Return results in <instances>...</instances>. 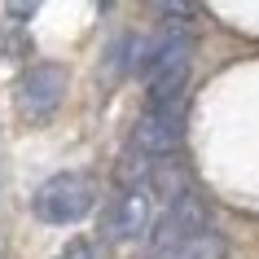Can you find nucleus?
<instances>
[{
	"mask_svg": "<svg viewBox=\"0 0 259 259\" xmlns=\"http://www.w3.org/2000/svg\"><path fill=\"white\" fill-rule=\"evenodd\" d=\"M93 206H97V180L88 171H57L31 198V211L40 224H75Z\"/></svg>",
	"mask_w": 259,
	"mask_h": 259,
	"instance_id": "nucleus-1",
	"label": "nucleus"
},
{
	"mask_svg": "<svg viewBox=\"0 0 259 259\" xmlns=\"http://www.w3.org/2000/svg\"><path fill=\"white\" fill-rule=\"evenodd\" d=\"M66 66H57V62H40V66H31L22 79H18V114L27 123H44L62 106V97H66Z\"/></svg>",
	"mask_w": 259,
	"mask_h": 259,
	"instance_id": "nucleus-2",
	"label": "nucleus"
},
{
	"mask_svg": "<svg viewBox=\"0 0 259 259\" xmlns=\"http://www.w3.org/2000/svg\"><path fill=\"white\" fill-rule=\"evenodd\" d=\"M185 141V119H180L176 106H163V110H145L132 127V150L145 154V158H167V154L180 150Z\"/></svg>",
	"mask_w": 259,
	"mask_h": 259,
	"instance_id": "nucleus-3",
	"label": "nucleus"
},
{
	"mask_svg": "<svg viewBox=\"0 0 259 259\" xmlns=\"http://www.w3.org/2000/svg\"><path fill=\"white\" fill-rule=\"evenodd\" d=\"M198 233H206V202L189 189L185 198L171 202V211H167L163 220H158V229H154V255L158 259L171 255L180 242H189V237H198Z\"/></svg>",
	"mask_w": 259,
	"mask_h": 259,
	"instance_id": "nucleus-4",
	"label": "nucleus"
},
{
	"mask_svg": "<svg viewBox=\"0 0 259 259\" xmlns=\"http://www.w3.org/2000/svg\"><path fill=\"white\" fill-rule=\"evenodd\" d=\"M150 215H154L150 189H123L106 215V237L110 242H137L141 233L150 229Z\"/></svg>",
	"mask_w": 259,
	"mask_h": 259,
	"instance_id": "nucleus-5",
	"label": "nucleus"
},
{
	"mask_svg": "<svg viewBox=\"0 0 259 259\" xmlns=\"http://www.w3.org/2000/svg\"><path fill=\"white\" fill-rule=\"evenodd\" d=\"M229 255V242L220 237V233H198V237H189V242H180L171 255H163V259H224Z\"/></svg>",
	"mask_w": 259,
	"mask_h": 259,
	"instance_id": "nucleus-6",
	"label": "nucleus"
},
{
	"mask_svg": "<svg viewBox=\"0 0 259 259\" xmlns=\"http://www.w3.org/2000/svg\"><path fill=\"white\" fill-rule=\"evenodd\" d=\"M150 171H154V163L145 158V154H137L132 145H127V154H123L119 167H114V180H119V189H145Z\"/></svg>",
	"mask_w": 259,
	"mask_h": 259,
	"instance_id": "nucleus-7",
	"label": "nucleus"
},
{
	"mask_svg": "<svg viewBox=\"0 0 259 259\" xmlns=\"http://www.w3.org/2000/svg\"><path fill=\"white\" fill-rule=\"evenodd\" d=\"M57 259H93V246L83 242V237H75V242L62 246V255H57Z\"/></svg>",
	"mask_w": 259,
	"mask_h": 259,
	"instance_id": "nucleus-8",
	"label": "nucleus"
}]
</instances>
